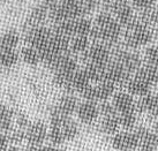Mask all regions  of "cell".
Listing matches in <instances>:
<instances>
[{"instance_id":"6da1fadb","label":"cell","mask_w":158,"mask_h":151,"mask_svg":"<svg viewBox=\"0 0 158 151\" xmlns=\"http://www.w3.org/2000/svg\"><path fill=\"white\" fill-rule=\"evenodd\" d=\"M121 26L109 12H102L97 15L92 24L90 37L96 43L111 46L115 44L121 36Z\"/></svg>"},{"instance_id":"7a4b0ae2","label":"cell","mask_w":158,"mask_h":151,"mask_svg":"<svg viewBox=\"0 0 158 151\" xmlns=\"http://www.w3.org/2000/svg\"><path fill=\"white\" fill-rule=\"evenodd\" d=\"M54 71V82L60 88L68 90L70 80L74 75V73L77 69V61L74 57L66 53L58 59V61L52 66Z\"/></svg>"},{"instance_id":"3957f363","label":"cell","mask_w":158,"mask_h":151,"mask_svg":"<svg viewBox=\"0 0 158 151\" xmlns=\"http://www.w3.org/2000/svg\"><path fill=\"white\" fill-rule=\"evenodd\" d=\"M152 39V32L149 26L142 21L134 20L127 27L125 34V44L129 49H137L149 44Z\"/></svg>"},{"instance_id":"277c9868","label":"cell","mask_w":158,"mask_h":151,"mask_svg":"<svg viewBox=\"0 0 158 151\" xmlns=\"http://www.w3.org/2000/svg\"><path fill=\"white\" fill-rule=\"evenodd\" d=\"M114 89H115V85L113 83L104 80L98 83H91L81 93V96L85 100H90V102H106L109 100V98L113 96Z\"/></svg>"},{"instance_id":"5b68a950","label":"cell","mask_w":158,"mask_h":151,"mask_svg":"<svg viewBox=\"0 0 158 151\" xmlns=\"http://www.w3.org/2000/svg\"><path fill=\"white\" fill-rule=\"evenodd\" d=\"M83 58L85 63L106 66L112 59V53L110 46L95 42L83 53Z\"/></svg>"},{"instance_id":"8992f818","label":"cell","mask_w":158,"mask_h":151,"mask_svg":"<svg viewBox=\"0 0 158 151\" xmlns=\"http://www.w3.org/2000/svg\"><path fill=\"white\" fill-rule=\"evenodd\" d=\"M115 62H118L125 71L129 73L131 75L135 74V71L142 66V60L140 55L128 50H119L114 53V57L112 58Z\"/></svg>"},{"instance_id":"52a82bcc","label":"cell","mask_w":158,"mask_h":151,"mask_svg":"<svg viewBox=\"0 0 158 151\" xmlns=\"http://www.w3.org/2000/svg\"><path fill=\"white\" fill-rule=\"evenodd\" d=\"M112 147L117 151H135L139 147V140L134 130H123L114 134Z\"/></svg>"},{"instance_id":"ba28073f","label":"cell","mask_w":158,"mask_h":151,"mask_svg":"<svg viewBox=\"0 0 158 151\" xmlns=\"http://www.w3.org/2000/svg\"><path fill=\"white\" fill-rule=\"evenodd\" d=\"M52 31L44 26H34L29 29L26 36V42L28 46H31L37 51L42 49L44 45L48 44V42L51 38Z\"/></svg>"},{"instance_id":"9c48e42d","label":"cell","mask_w":158,"mask_h":151,"mask_svg":"<svg viewBox=\"0 0 158 151\" xmlns=\"http://www.w3.org/2000/svg\"><path fill=\"white\" fill-rule=\"evenodd\" d=\"M134 133L139 140V149L141 151H156L158 148V134L151 132L143 126L135 127Z\"/></svg>"},{"instance_id":"30bf717a","label":"cell","mask_w":158,"mask_h":151,"mask_svg":"<svg viewBox=\"0 0 158 151\" xmlns=\"http://www.w3.org/2000/svg\"><path fill=\"white\" fill-rule=\"evenodd\" d=\"M24 138L32 147H40L48 138V127L42 121H36L27 127Z\"/></svg>"},{"instance_id":"8fae6325","label":"cell","mask_w":158,"mask_h":151,"mask_svg":"<svg viewBox=\"0 0 158 151\" xmlns=\"http://www.w3.org/2000/svg\"><path fill=\"white\" fill-rule=\"evenodd\" d=\"M132 75L127 73L123 67L113 59L105 67V80L113 83L114 85H126Z\"/></svg>"},{"instance_id":"7c38bea8","label":"cell","mask_w":158,"mask_h":151,"mask_svg":"<svg viewBox=\"0 0 158 151\" xmlns=\"http://www.w3.org/2000/svg\"><path fill=\"white\" fill-rule=\"evenodd\" d=\"M76 114H77V118L82 124H91L99 116V107L97 105V103L84 100L83 103L77 105Z\"/></svg>"},{"instance_id":"4fadbf2b","label":"cell","mask_w":158,"mask_h":151,"mask_svg":"<svg viewBox=\"0 0 158 151\" xmlns=\"http://www.w3.org/2000/svg\"><path fill=\"white\" fill-rule=\"evenodd\" d=\"M112 105L118 114H123L128 112H136V103L132 95L128 92H117L113 95Z\"/></svg>"},{"instance_id":"5bb4252c","label":"cell","mask_w":158,"mask_h":151,"mask_svg":"<svg viewBox=\"0 0 158 151\" xmlns=\"http://www.w3.org/2000/svg\"><path fill=\"white\" fill-rule=\"evenodd\" d=\"M136 112L144 113L154 118L158 113V95L149 92L145 96H142L136 103Z\"/></svg>"},{"instance_id":"9a60e30c","label":"cell","mask_w":158,"mask_h":151,"mask_svg":"<svg viewBox=\"0 0 158 151\" xmlns=\"http://www.w3.org/2000/svg\"><path fill=\"white\" fill-rule=\"evenodd\" d=\"M90 84H91V81L89 79V76H88V74H87L85 69H84V68L77 69V71L74 73L72 80H70L69 87H68V90H67V91H68V92L82 93Z\"/></svg>"},{"instance_id":"2e32d148","label":"cell","mask_w":158,"mask_h":151,"mask_svg":"<svg viewBox=\"0 0 158 151\" xmlns=\"http://www.w3.org/2000/svg\"><path fill=\"white\" fill-rule=\"evenodd\" d=\"M77 105H79L77 99L73 95H65L59 99V102L53 110L60 113L61 116H72V114H74L76 112Z\"/></svg>"},{"instance_id":"e0dca14e","label":"cell","mask_w":158,"mask_h":151,"mask_svg":"<svg viewBox=\"0 0 158 151\" xmlns=\"http://www.w3.org/2000/svg\"><path fill=\"white\" fill-rule=\"evenodd\" d=\"M126 89H127L128 93L132 95V96H139V97H142V96H145L150 92L151 90V85L149 83H147L145 81L141 80L140 77L137 76H132L128 82L126 83Z\"/></svg>"},{"instance_id":"ac0fdd59","label":"cell","mask_w":158,"mask_h":151,"mask_svg":"<svg viewBox=\"0 0 158 151\" xmlns=\"http://www.w3.org/2000/svg\"><path fill=\"white\" fill-rule=\"evenodd\" d=\"M112 13L114 14L113 18H115V21H117L121 27L127 28L128 26L135 20V18H134L133 9H132V7L129 6L128 1H126V2H123V4L120 5V6H118Z\"/></svg>"},{"instance_id":"d6986e66","label":"cell","mask_w":158,"mask_h":151,"mask_svg":"<svg viewBox=\"0 0 158 151\" xmlns=\"http://www.w3.org/2000/svg\"><path fill=\"white\" fill-rule=\"evenodd\" d=\"M101 121V130L106 135H114L119 132L120 127V121H119L118 113H112L107 116H102Z\"/></svg>"},{"instance_id":"ffe728a7","label":"cell","mask_w":158,"mask_h":151,"mask_svg":"<svg viewBox=\"0 0 158 151\" xmlns=\"http://www.w3.org/2000/svg\"><path fill=\"white\" fill-rule=\"evenodd\" d=\"M135 76L140 77L141 80L145 81L147 83H149L151 87L156 83H158V68L149 65H142V66L135 71Z\"/></svg>"},{"instance_id":"44dd1931","label":"cell","mask_w":158,"mask_h":151,"mask_svg":"<svg viewBox=\"0 0 158 151\" xmlns=\"http://www.w3.org/2000/svg\"><path fill=\"white\" fill-rule=\"evenodd\" d=\"M89 46V36H74L69 40V51L74 54H83Z\"/></svg>"},{"instance_id":"7402d4cb","label":"cell","mask_w":158,"mask_h":151,"mask_svg":"<svg viewBox=\"0 0 158 151\" xmlns=\"http://www.w3.org/2000/svg\"><path fill=\"white\" fill-rule=\"evenodd\" d=\"M92 22L89 18H77L73 20V37L74 36H90Z\"/></svg>"},{"instance_id":"603a6c76","label":"cell","mask_w":158,"mask_h":151,"mask_svg":"<svg viewBox=\"0 0 158 151\" xmlns=\"http://www.w3.org/2000/svg\"><path fill=\"white\" fill-rule=\"evenodd\" d=\"M20 43V35L15 30H9L0 37V50H15Z\"/></svg>"},{"instance_id":"cb8c5ba5","label":"cell","mask_w":158,"mask_h":151,"mask_svg":"<svg viewBox=\"0 0 158 151\" xmlns=\"http://www.w3.org/2000/svg\"><path fill=\"white\" fill-rule=\"evenodd\" d=\"M20 55L15 50H0V65L5 68H12L19 62Z\"/></svg>"},{"instance_id":"d4e9b609","label":"cell","mask_w":158,"mask_h":151,"mask_svg":"<svg viewBox=\"0 0 158 151\" xmlns=\"http://www.w3.org/2000/svg\"><path fill=\"white\" fill-rule=\"evenodd\" d=\"M13 111L7 106L0 105V132H7L13 124Z\"/></svg>"},{"instance_id":"484cf974","label":"cell","mask_w":158,"mask_h":151,"mask_svg":"<svg viewBox=\"0 0 158 151\" xmlns=\"http://www.w3.org/2000/svg\"><path fill=\"white\" fill-rule=\"evenodd\" d=\"M21 58L23 62H26L29 66H36L40 62V57L38 51L31 46H26L21 51Z\"/></svg>"},{"instance_id":"4316f807","label":"cell","mask_w":158,"mask_h":151,"mask_svg":"<svg viewBox=\"0 0 158 151\" xmlns=\"http://www.w3.org/2000/svg\"><path fill=\"white\" fill-rule=\"evenodd\" d=\"M48 16V8L44 5H37L32 8L30 13V21L34 26H40V23L44 22L46 18Z\"/></svg>"},{"instance_id":"83f0119b","label":"cell","mask_w":158,"mask_h":151,"mask_svg":"<svg viewBox=\"0 0 158 151\" xmlns=\"http://www.w3.org/2000/svg\"><path fill=\"white\" fill-rule=\"evenodd\" d=\"M136 113L137 112H128L123 114H118L120 127L125 130H133L136 124Z\"/></svg>"},{"instance_id":"f1b7e54d","label":"cell","mask_w":158,"mask_h":151,"mask_svg":"<svg viewBox=\"0 0 158 151\" xmlns=\"http://www.w3.org/2000/svg\"><path fill=\"white\" fill-rule=\"evenodd\" d=\"M145 65L158 68V46H150L144 52Z\"/></svg>"},{"instance_id":"f546056e","label":"cell","mask_w":158,"mask_h":151,"mask_svg":"<svg viewBox=\"0 0 158 151\" xmlns=\"http://www.w3.org/2000/svg\"><path fill=\"white\" fill-rule=\"evenodd\" d=\"M141 21L143 23H145L147 26H150V24L158 26V8L145 9Z\"/></svg>"},{"instance_id":"4dcf8cb0","label":"cell","mask_w":158,"mask_h":151,"mask_svg":"<svg viewBox=\"0 0 158 151\" xmlns=\"http://www.w3.org/2000/svg\"><path fill=\"white\" fill-rule=\"evenodd\" d=\"M98 2H99V0H80V5H81L83 16L91 14L98 6Z\"/></svg>"},{"instance_id":"1f68e13d","label":"cell","mask_w":158,"mask_h":151,"mask_svg":"<svg viewBox=\"0 0 158 151\" xmlns=\"http://www.w3.org/2000/svg\"><path fill=\"white\" fill-rule=\"evenodd\" d=\"M156 0H132L133 5L135 6L136 8L145 10V9H149L152 7V5L155 4Z\"/></svg>"},{"instance_id":"d6a6232c","label":"cell","mask_w":158,"mask_h":151,"mask_svg":"<svg viewBox=\"0 0 158 151\" xmlns=\"http://www.w3.org/2000/svg\"><path fill=\"white\" fill-rule=\"evenodd\" d=\"M23 138H24V133L22 132V129H20V130H16V132H14L10 136H8V140L9 142H13V143H19L21 142Z\"/></svg>"},{"instance_id":"836d02e7","label":"cell","mask_w":158,"mask_h":151,"mask_svg":"<svg viewBox=\"0 0 158 151\" xmlns=\"http://www.w3.org/2000/svg\"><path fill=\"white\" fill-rule=\"evenodd\" d=\"M26 151H65V150L56 147H40H40H32V145H30V147L27 148Z\"/></svg>"},{"instance_id":"e575fe53","label":"cell","mask_w":158,"mask_h":151,"mask_svg":"<svg viewBox=\"0 0 158 151\" xmlns=\"http://www.w3.org/2000/svg\"><path fill=\"white\" fill-rule=\"evenodd\" d=\"M29 124H30V122H29L28 118H27L24 114H20V116H18V126L20 129L27 128Z\"/></svg>"},{"instance_id":"d590c367","label":"cell","mask_w":158,"mask_h":151,"mask_svg":"<svg viewBox=\"0 0 158 151\" xmlns=\"http://www.w3.org/2000/svg\"><path fill=\"white\" fill-rule=\"evenodd\" d=\"M8 143H9L8 136L0 132V151H4L6 148L8 147Z\"/></svg>"},{"instance_id":"8d00e7d4","label":"cell","mask_w":158,"mask_h":151,"mask_svg":"<svg viewBox=\"0 0 158 151\" xmlns=\"http://www.w3.org/2000/svg\"><path fill=\"white\" fill-rule=\"evenodd\" d=\"M57 2H59V0H40V4L44 5L45 7H48V8L52 7L53 5H56Z\"/></svg>"},{"instance_id":"74e56055","label":"cell","mask_w":158,"mask_h":151,"mask_svg":"<svg viewBox=\"0 0 158 151\" xmlns=\"http://www.w3.org/2000/svg\"><path fill=\"white\" fill-rule=\"evenodd\" d=\"M154 129L155 132L158 134V113L154 116Z\"/></svg>"},{"instance_id":"f35d334b","label":"cell","mask_w":158,"mask_h":151,"mask_svg":"<svg viewBox=\"0 0 158 151\" xmlns=\"http://www.w3.org/2000/svg\"><path fill=\"white\" fill-rule=\"evenodd\" d=\"M4 151H20V149H19L16 145H10V147L6 148Z\"/></svg>"},{"instance_id":"ab89813d","label":"cell","mask_w":158,"mask_h":151,"mask_svg":"<svg viewBox=\"0 0 158 151\" xmlns=\"http://www.w3.org/2000/svg\"><path fill=\"white\" fill-rule=\"evenodd\" d=\"M156 38L158 39V28H157V31H156Z\"/></svg>"},{"instance_id":"60d3db41","label":"cell","mask_w":158,"mask_h":151,"mask_svg":"<svg viewBox=\"0 0 158 151\" xmlns=\"http://www.w3.org/2000/svg\"><path fill=\"white\" fill-rule=\"evenodd\" d=\"M60 1H69V0H59V2H60Z\"/></svg>"},{"instance_id":"b9f144b4","label":"cell","mask_w":158,"mask_h":151,"mask_svg":"<svg viewBox=\"0 0 158 151\" xmlns=\"http://www.w3.org/2000/svg\"><path fill=\"white\" fill-rule=\"evenodd\" d=\"M0 77H1V73H0Z\"/></svg>"}]
</instances>
